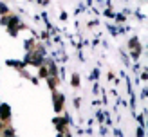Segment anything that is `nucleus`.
Instances as JSON below:
<instances>
[{"label":"nucleus","instance_id":"4","mask_svg":"<svg viewBox=\"0 0 148 137\" xmlns=\"http://www.w3.org/2000/svg\"><path fill=\"white\" fill-rule=\"evenodd\" d=\"M40 76H43V78H47V76H49V72H47V68H42V71H40Z\"/></svg>","mask_w":148,"mask_h":137},{"label":"nucleus","instance_id":"1","mask_svg":"<svg viewBox=\"0 0 148 137\" xmlns=\"http://www.w3.org/2000/svg\"><path fill=\"white\" fill-rule=\"evenodd\" d=\"M0 119H2V121L9 119V108L5 106V105H2V106H0Z\"/></svg>","mask_w":148,"mask_h":137},{"label":"nucleus","instance_id":"2","mask_svg":"<svg viewBox=\"0 0 148 137\" xmlns=\"http://www.w3.org/2000/svg\"><path fill=\"white\" fill-rule=\"evenodd\" d=\"M54 99H56V110L60 112V110H62V101H63V96L62 94H54Z\"/></svg>","mask_w":148,"mask_h":137},{"label":"nucleus","instance_id":"3","mask_svg":"<svg viewBox=\"0 0 148 137\" xmlns=\"http://www.w3.org/2000/svg\"><path fill=\"white\" fill-rule=\"evenodd\" d=\"M79 85V78L78 76H72V87H78Z\"/></svg>","mask_w":148,"mask_h":137}]
</instances>
